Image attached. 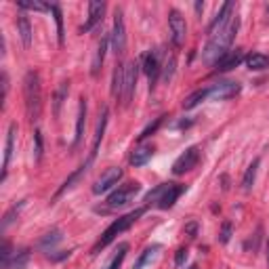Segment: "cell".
I'll return each instance as SVG.
<instances>
[{
    "label": "cell",
    "mask_w": 269,
    "mask_h": 269,
    "mask_svg": "<svg viewBox=\"0 0 269 269\" xmlns=\"http://www.w3.org/2000/svg\"><path fill=\"white\" fill-rule=\"evenodd\" d=\"M112 49L116 55H122L126 49V28H124V17H122V11H116L114 15V28H112Z\"/></svg>",
    "instance_id": "10"
},
{
    "label": "cell",
    "mask_w": 269,
    "mask_h": 269,
    "mask_svg": "<svg viewBox=\"0 0 269 269\" xmlns=\"http://www.w3.org/2000/svg\"><path fill=\"white\" fill-rule=\"evenodd\" d=\"M175 66H177V59H175V55H166V59H164V63H162V80L164 82H168L170 78H172V74H175Z\"/></svg>",
    "instance_id": "32"
},
{
    "label": "cell",
    "mask_w": 269,
    "mask_h": 269,
    "mask_svg": "<svg viewBox=\"0 0 269 269\" xmlns=\"http://www.w3.org/2000/svg\"><path fill=\"white\" fill-rule=\"evenodd\" d=\"M61 238H63V235H61V229L55 227V229H51V232H46V234L42 235V238H40V242H38V248L44 250V252H51V250L61 242Z\"/></svg>",
    "instance_id": "20"
},
{
    "label": "cell",
    "mask_w": 269,
    "mask_h": 269,
    "mask_svg": "<svg viewBox=\"0 0 269 269\" xmlns=\"http://www.w3.org/2000/svg\"><path fill=\"white\" fill-rule=\"evenodd\" d=\"M23 97H26V114L30 122H36L42 114V86L36 69H30L23 78Z\"/></svg>",
    "instance_id": "2"
},
{
    "label": "cell",
    "mask_w": 269,
    "mask_h": 269,
    "mask_svg": "<svg viewBox=\"0 0 269 269\" xmlns=\"http://www.w3.org/2000/svg\"><path fill=\"white\" fill-rule=\"evenodd\" d=\"M107 44H109V36H107V34H103V36H101V40H99L97 53H95L93 69H91V74H93V76H97V74H99V69H101V66H103V59H105V51H107Z\"/></svg>",
    "instance_id": "21"
},
{
    "label": "cell",
    "mask_w": 269,
    "mask_h": 269,
    "mask_svg": "<svg viewBox=\"0 0 269 269\" xmlns=\"http://www.w3.org/2000/svg\"><path fill=\"white\" fill-rule=\"evenodd\" d=\"M232 229H234L232 221H225V223L221 225V234H219V242L221 244H227L229 240H232Z\"/></svg>",
    "instance_id": "38"
},
{
    "label": "cell",
    "mask_w": 269,
    "mask_h": 269,
    "mask_svg": "<svg viewBox=\"0 0 269 269\" xmlns=\"http://www.w3.org/2000/svg\"><path fill=\"white\" fill-rule=\"evenodd\" d=\"M86 168H89V164H82V166H80V168H78L76 172H72V175H69V177L66 179V183H63V185L57 189V196H61L63 192H66V189L74 187V183H76V181H78V179H80V177L84 175V172H86Z\"/></svg>",
    "instance_id": "31"
},
{
    "label": "cell",
    "mask_w": 269,
    "mask_h": 269,
    "mask_svg": "<svg viewBox=\"0 0 269 269\" xmlns=\"http://www.w3.org/2000/svg\"><path fill=\"white\" fill-rule=\"evenodd\" d=\"M196 232H198V223H196V221H192V223L185 225V234H187V235H192V238H194Z\"/></svg>",
    "instance_id": "41"
},
{
    "label": "cell",
    "mask_w": 269,
    "mask_h": 269,
    "mask_svg": "<svg viewBox=\"0 0 269 269\" xmlns=\"http://www.w3.org/2000/svg\"><path fill=\"white\" fill-rule=\"evenodd\" d=\"M162 246H160V244H152V246H147L143 252H141V257L137 259V263H134L133 265V269H143L147 263H149V261H152L154 259V255H156V252L158 250H160Z\"/></svg>",
    "instance_id": "26"
},
{
    "label": "cell",
    "mask_w": 269,
    "mask_h": 269,
    "mask_svg": "<svg viewBox=\"0 0 269 269\" xmlns=\"http://www.w3.org/2000/svg\"><path fill=\"white\" fill-rule=\"evenodd\" d=\"M107 116H109V112H107V107H105L103 114H101V120L97 124V131H95L93 149H91V156H89V162H86V164H91L95 160V156H97V152H99V143H101V139H103V133H105V126H107Z\"/></svg>",
    "instance_id": "19"
},
{
    "label": "cell",
    "mask_w": 269,
    "mask_h": 269,
    "mask_svg": "<svg viewBox=\"0 0 269 269\" xmlns=\"http://www.w3.org/2000/svg\"><path fill=\"white\" fill-rule=\"evenodd\" d=\"M242 91V84L240 82H232V80H225V82H217L212 84L208 89V97L215 99V101H227L235 97V95H240Z\"/></svg>",
    "instance_id": "11"
},
{
    "label": "cell",
    "mask_w": 269,
    "mask_h": 269,
    "mask_svg": "<svg viewBox=\"0 0 269 269\" xmlns=\"http://www.w3.org/2000/svg\"><path fill=\"white\" fill-rule=\"evenodd\" d=\"M84 124H86V99L80 97V105H78V118H76V134H74V143L72 149H76L82 141V134H84Z\"/></svg>",
    "instance_id": "18"
},
{
    "label": "cell",
    "mask_w": 269,
    "mask_h": 269,
    "mask_svg": "<svg viewBox=\"0 0 269 269\" xmlns=\"http://www.w3.org/2000/svg\"><path fill=\"white\" fill-rule=\"evenodd\" d=\"M141 192V183H137V181H131V183H124L116 189V192L109 194L107 198V208H122L126 206V204H131L134 200V196H137Z\"/></svg>",
    "instance_id": "5"
},
{
    "label": "cell",
    "mask_w": 269,
    "mask_h": 269,
    "mask_svg": "<svg viewBox=\"0 0 269 269\" xmlns=\"http://www.w3.org/2000/svg\"><path fill=\"white\" fill-rule=\"evenodd\" d=\"M168 28H170L172 44H175V46H183L185 36H187V23L183 19V15H181L179 11H175V9L168 13Z\"/></svg>",
    "instance_id": "9"
},
{
    "label": "cell",
    "mask_w": 269,
    "mask_h": 269,
    "mask_svg": "<svg viewBox=\"0 0 269 269\" xmlns=\"http://www.w3.org/2000/svg\"><path fill=\"white\" fill-rule=\"evenodd\" d=\"M17 32H19L23 49H30V44H32V23H30V19L26 17V15H19L17 17Z\"/></svg>",
    "instance_id": "22"
},
{
    "label": "cell",
    "mask_w": 269,
    "mask_h": 269,
    "mask_svg": "<svg viewBox=\"0 0 269 269\" xmlns=\"http://www.w3.org/2000/svg\"><path fill=\"white\" fill-rule=\"evenodd\" d=\"M198 160H200V147H198V145L187 147L185 152L175 160V164H172V172H175L177 177H179V175H185V172H189L192 168H196Z\"/></svg>",
    "instance_id": "6"
},
{
    "label": "cell",
    "mask_w": 269,
    "mask_h": 269,
    "mask_svg": "<svg viewBox=\"0 0 269 269\" xmlns=\"http://www.w3.org/2000/svg\"><path fill=\"white\" fill-rule=\"evenodd\" d=\"M183 192H185V185H181V183H162L145 196V202L147 204L154 202L160 210H168L175 206V202L179 200V196Z\"/></svg>",
    "instance_id": "4"
},
{
    "label": "cell",
    "mask_w": 269,
    "mask_h": 269,
    "mask_svg": "<svg viewBox=\"0 0 269 269\" xmlns=\"http://www.w3.org/2000/svg\"><path fill=\"white\" fill-rule=\"evenodd\" d=\"M51 11H53V15H55V21H57V38H59V44H63V17H61V9L57 4H51Z\"/></svg>",
    "instance_id": "35"
},
{
    "label": "cell",
    "mask_w": 269,
    "mask_h": 269,
    "mask_svg": "<svg viewBox=\"0 0 269 269\" xmlns=\"http://www.w3.org/2000/svg\"><path fill=\"white\" fill-rule=\"evenodd\" d=\"M267 265H269V240H267Z\"/></svg>",
    "instance_id": "43"
},
{
    "label": "cell",
    "mask_w": 269,
    "mask_h": 269,
    "mask_svg": "<svg viewBox=\"0 0 269 269\" xmlns=\"http://www.w3.org/2000/svg\"><path fill=\"white\" fill-rule=\"evenodd\" d=\"M187 257H189V250H187V248H179V250L175 252V265H177V267H183L185 261H187Z\"/></svg>",
    "instance_id": "39"
},
{
    "label": "cell",
    "mask_w": 269,
    "mask_h": 269,
    "mask_svg": "<svg viewBox=\"0 0 269 269\" xmlns=\"http://www.w3.org/2000/svg\"><path fill=\"white\" fill-rule=\"evenodd\" d=\"M152 156H154V145L139 143L131 154V164L133 166H143V164H147L149 160H152Z\"/></svg>",
    "instance_id": "17"
},
{
    "label": "cell",
    "mask_w": 269,
    "mask_h": 269,
    "mask_svg": "<svg viewBox=\"0 0 269 269\" xmlns=\"http://www.w3.org/2000/svg\"><path fill=\"white\" fill-rule=\"evenodd\" d=\"M244 59V51L242 49H235V51H227L223 57H221L215 63V72H229V69L238 67Z\"/></svg>",
    "instance_id": "14"
},
{
    "label": "cell",
    "mask_w": 269,
    "mask_h": 269,
    "mask_svg": "<svg viewBox=\"0 0 269 269\" xmlns=\"http://www.w3.org/2000/svg\"><path fill=\"white\" fill-rule=\"evenodd\" d=\"M122 168L120 166H109V168L101 175L99 179H97V183L93 185V194H97V196H101V194H105V192H109L114 185H118V181L122 179Z\"/></svg>",
    "instance_id": "8"
},
{
    "label": "cell",
    "mask_w": 269,
    "mask_h": 269,
    "mask_svg": "<svg viewBox=\"0 0 269 269\" xmlns=\"http://www.w3.org/2000/svg\"><path fill=\"white\" fill-rule=\"evenodd\" d=\"M234 11H235V4L234 2H225L223 6L219 9V13L215 15V19H212V23L208 26V34H217V32H221L229 21H232L234 17Z\"/></svg>",
    "instance_id": "13"
},
{
    "label": "cell",
    "mask_w": 269,
    "mask_h": 269,
    "mask_svg": "<svg viewBox=\"0 0 269 269\" xmlns=\"http://www.w3.org/2000/svg\"><path fill=\"white\" fill-rule=\"evenodd\" d=\"M126 252H129V244H120L118 246V250L114 252V257L109 259V263L103 267V269H120V265H122V261H124V257H126Z\"/></svg>",
    "instance_id": "27"
},
{
    "label": "cell",
    "mask_w": 269,
    "mask_h": 269,
    "mask_svg": "<svg viewBox=\"0 0 269 269\" xmlns=\"http://www.w3.org/2000/svg\"><path fill=\"white\" fill-rule=\"evenodd\" d=\"M103 13H105V2H91L89 4V17H86L84 26L80 28V32L84 34V32H91L97 23H101V19H103Z\"/></svg>",
    "instance_id": "15"
},
{
    "label": "cell",
    "mask_w": 269,
    "mask_h": 269,
    "mask_svg": "<svg viewBox=\"0 0 269 269\" xmlns=\"http://www.w3.org/2000/svg\"><path fill=\"white\" fill-rule=\"evenodd\" d=\"M28 259H30V250H28V248H23V250H19L17 255L13 257L11 267H15V269H23V265L28 263Z\"/></svg>",
    "instance_id": "36"
},
{
    "label": "cell",
    "mask_w": 269,
    "mask_h": 269,
    "mask_svg": "<svg viewBox=\"0 0 269 269\" xmlns=\"http://www.w3.org/2000/svg\"><path fill=\"white\" fill-rule=\"evenodd\" d=\"M17 6L23 11H51V4L40 0H17Z\"/></svg>",
    "instance_id": "29"
},
{
    "label": "cell",
    "mask_w": 269,
    "mask_h": 269,
    "mask_svg": "<svg viewBox=\"0 0 269 269\" xmlns=\"http://www.w3.org/2000/svg\"><path fill=\"white\" fill-rule=\"evenodd\" d=\"M204 99H208V89H200V91H196V93H192L189 97H185V101H183V109H194L200 101H204Z\"/></svg>",
    "instance_id": "28"
},
{
    "label": "cell",
    "mask_w": 269,
    "mask_h": 269,
    "mask_svg": "<svg viewBox=\"0 0 269 269\" xmlns=\"http://www.w3.org/2000/svg\"><path fill=\"white\" fill-rule=\"evenodd\" d=\"M26 202H28V200H21L19 204H13V206H11L9 210L4 212V217H2V229H6V227H9V225L13 223V221H15V217H19L21 208L26 206Z\"/></svg>",
    "instance_id": "30"
},
{
    "label": "cell",
    "mask_w": 269,
    "mask_h": 269,
    "mask_svg": "<svg viewBox=\"0 0 269 269\" xmlns=\"http://www.w3.org/2000/svg\"><path fill=\"white\" fill-rule=\"evenodd\" d=\"M238 28H240V19L234 15L232 21H229L223 30L208 38V42H206V46H204V51H202V61L208 63V66H215V63L227 53L229 46H232Z\"/></svg>",
    "instance_id": "1"
},
{
    "label": "cell",
    "mask_w": 269,
    "mask_h": 269,
    "mask_svg": "<svg viewBox=\"0 0 269 269\" xmlns=\"http://www.w3.org/2000/svg\"><path fill=\"white\" fill-rule=\"evenodd\" d=\"M0 257H2V269H11V257H13V252H11V244L9 242H4L2 244V250H0Z\"/></svg>",
    "instance_id": "37"
},
{
    "label": "cell",
    "mask_w": 269,
    "mask_h": 269,
    "mask_svg": "<svg viewBox=\"0 0 269 269\" xmlns=\"http://www.w3.org/2000/svg\"><path fill=\"white\" fill-rule=\"evenodd\" d=\"M259 164H261V158H255V160H252V164L246 168V172H244V177H242V187L246 189V192H248V189H252V185H255Z\"/></svg>",
    "instance_id": "25"
},
{
    "label": "cell",
    "mask_w": 269,
    "mask_h": 269,
    "mask_svg": "<svg viewBox=\"0 0 269 269\" xmlns=\"http://www.w3.org/2000/svg\"><path fill=\"white\" fill-rule=\"evenodd\" d=\"M72 255V250H66V252H61V255H49L53 261H61V259H66V257H69Z\"/></svg>",
    "instance_id": "42"
},
{
    "label": "cell",
    "mask_w": 269,
    "mask_h": 269,
    "mask_svg": "<svg viewBox=\"0 0 269 269\" xmlns=\"http://www.w3.org/2000/svg\"><path fill=\"white\" fill-rule=\"evenodd\" d=\"M15 137H17V124L9 126V133H6V145H4V160H2V181L6 177V170H9L11 158H13V149H15Z\"/></svg>",
    "instance_id": "16"
},
{
    "label": "cell",
    "mask_w": 269,
    "mask_h": 269,
    "mask_svg": "<svg viewBox=\"0 0 269 269\" xmlns=\"http://www.w3.org/2000/svg\"><path fill=\"white\" fill-rule=\"evenodd\" d=\"M139 61H131L124 66V95H122V103L129 105L134 93V86H137V76H139Z\"/></svg>",
    "instance_id": "12"
},
{
    "label": "cell",
    "mask_w": 269,
    "mask_h": 269,
    "mask_svg": "<svg viewBox=\"0 0 269 269\" xmlns=\"http://www.w3.org/2000/svg\"><path fill=\"white\" fill-rule=\"evenodd\" d=\"M34 141H36V160L40 162V158H42V133L40 131H36L34 133Z\"/></svg>",
    "instance_id": "40"
},
{
    "label": "cell",
    "mask_w": 269,
    "mask_h": 269,
    "mask_svg": "<svg viewBox=\"0 0 269 269\" xmlns=\"http://www.w3.org/2000/svg\"><path fill=\"white\" fill-rule=\"evenodd\" d=\"M112 95L118 99H122V95H124V66H116V69H114Z\"/></svg>",
    "instance_id": "24"
},
{
    "label": "cell",
    "mask_w": 269,
    "mask_h": 269,
    "mask_svg": "<svg viewBox=\"0 0 269 269\" xmlns=\"http://www.w3.org/2000/svg\"><path fill=\"white\" fill-rule=\"evenodd\" d=\"M67 91H69V82H61L57 93H55V118H59L61 103H63V99L67 97Z\"/></svg>",
    "instance_id": "33"
},
{
    "label": "cell",
    "mask_w": 269,
    "mask_h": 269,
    "mask_svg": "<svg viewBox=\"0 0 269 269\" xmlns=\"http://www.w3.org/2000/svg\"><path fill=\"white\" fill-rule=\"evenodd\" d=\"M143 212H145V208H137V210H133V212H126V215L118 217L114 223L109 225L103 234H101V238L95 242V246L91 248V255H97L99 250H103L105 246H109V244H112L122 232H126V229H129V227L134 223V221H137L141 215H143Z\"/></svg>",
    "instance_id": "3"
},
{
    "label": "cell",
    "mask_w": 269,
    "mask_h": 269,
    "mask_svg": "<svg viewBox=\"0 0 269 269\" xmlns=\"http://www.w3.org/2000/svg\"><path fill=\"white\" fill-rule=\"evenodd\" d=\"M164 118H166V116H158L154 122H149V124L145 126V129L141 131V134H139V141H145L147 137H152V134H154L158 129H160V124L164 122Z\"/></svg>",
    "instance_id": "34"
},
{
    "label": "cell",
    "mask_w": 269,
    "mask_h": 269,
    "mask_svg": "<svg viewBox=\"0 0 269 269\" xmlns=\"http://www.w3.org/2000/svg\"><path fill=\"white\" fill-rule=\"evenodd\" d=\"M246 67L252 69V72H261V69L269 67V57L263 53H252L246 57Z\"/></svg>",
    "instance_id": "23"
},
{
    "label": "cell",
    "mask_w": 269,
    "mask_h": 269,
    "mask_svg": "<svg viewBox=\"0 0 269 269\" xmlns=\"http://www.w3.org/2000/svg\"><path fill=\"white\" fill-rule=\"evenodd\" d=\"M141 69H143V74L147 76V80H149V89H154L158 76H160V72H162L160 55H158L156 51L145 53L143 57H141Z\"/></svg>",
    "instance_id": "7"
},
{
    "label": "cell",
    "mask_w": 269,
    "mask_h": 269,
    "mask_svg": "<svg viewBox=\"0 0 269 269\" xmlns=\"http://www.w3.org/2000/svg\"><path fill=\"white\" fill-rule=\"evenodd\" d=\"M189 269H200V267H198V265H192V267H189Z\"/></svg>",
    "instance_id": "44"
}]
</instances>
